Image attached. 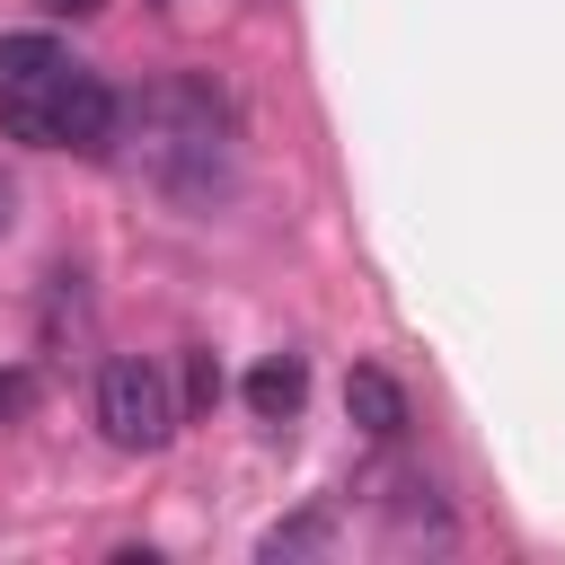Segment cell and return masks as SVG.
I'll return each mask as SVG.
<instances>
[{
	"label": "cell",
	"mask_w": 565,
	"mask_h": 565,
	"mask_svg": "<svg viewBox=\"0 0 565 565\" xmlns=\"http://www.w3.org/2000/svg\"><path fill=\"white\" fill-rule=\"evenodd\" d=\"M0 124H9V141H35V150L115 159L124 97L88 62H71L53 35H0Z\"/></svg>",
	"instance_id": "cell-1"
},
{
	"label": "cell",
	"mask_w": 565,
	"mask_h": 565,
	"mask_svg": "<svg viewBox=\"0 0 565 565\" xmlns=\"http://www.w3.org/2000/svg\"><path fill=\"white\" fill-rule=\"evenodd\" d=\"M132 168L168 194V203H212L230 185V97L203 71H168L150 79L132 106Z\"/></svg>",
	"instance_id": "cell-2"
},
{
	"label": "cell",
	"mask_w": 565,
	"mask_h": 565,
	"mask_svg": "<svg viewBox=\"0 0 565 565\" xmlns=\"http://www.w3.org/2000/svg\"><path fill=\"white\" fill-rule=\"evenodd\" d=\"M97 424H106V441H115V450H168V441H177V424H185V406H177V388H168V371H159V362L115 353V362L97 371Z\"/></svg>",
	"instance_id": "cell-3"
},
{
	"label": "cell",
	"mask_w": 565,
	"mask_h": 565,
	"mask_svg": "<svg viewBox=\"0 0 565 565\" xmlns=\"http://www.w3.org/2000/svg\"><path fill=\"white\" fill-rule=\"evenodd\" d=\"M344 415H353V433H362V441H397V433L415 424V406H406L397 371H380V362H353V380H344Z\"/></svg>",
	"instance_id": "cell-4"
},
{
	"label": "cell",
	"mask_w": 565,
	"mask_h": 565,
	"mask_svg": "<svg viewBox=\"0 0 565 565\" xmlns=\"http://www.w3.org/2000/svg\"><path fill=\"white\" fill-rule=\"evenodd\" d=\"M238 397H247V415H256V424H291V415H300V397H309V362H300V353H265V362L247 371V388H238Z\"/></svg>",
	"instance_id": "cell-5"
},
{
	"label": "cell",
	"mask_w": 565,
	"mask_h": 565,
	"mask_svg": "<svg viewBox=\"0 0 565 565\" xmlns=\"http://www.w3.org/2000/svg\"><path fill=\"white\" fill-rule=\"evenodd\" d=\"M388 512H397V539H433V547L450 539V512L433 503V486H424V477H397V503H388Z\"/></svg>",
	"instance_id": "cell-6"
},
{
	"label": "cell",
	"mask_w": 565,
	"mask_h": 565,
	"mask_svg": "<svg viewBox=\"0 0 565 565\" xmlns=\"http://www.w3.org/2000/svg\"><path fill=\"white\" fill-rule=\"evenodd\" d=\"M309 547H327V512H300V521H274V530L256 539V556H265V565H282V556H309Z\"/></svg>",
	"instance_id": "cell-7"
},
{
	"label": "cell",
	"mask_w": 565,
	"mask_h": 565,
	"mask_svg": "<svg viewBox=\"0 0 565 565\" xmlns=\"http://www.w3.org/2000/svg\"><path fill=\"white\" fill-rule=\"evenodd\" d=\"M212 397H221V371H212V353H185V397H177V406H185V415H203Z\"/></svg>",
	"instance_id": "cell-8"
},
{
	"label": "cell",
	"mask_w": 565,
	"mask_h": 565,
	"mask_svg": "<svg viewBox=\"0 0 565 565\" xmlns=\"http://www.w3.org/2000/svg\"><path fill=\"white\" fill-rule=\"evenodd\" d=\"M26 406H35V371H18V362H9V371H0V424H18Z\"/></svg>",
	"instance_id": "cell-9"
},
{
	"label": "cell",
	"mask_w": 565,
	"mask_h": 565,
	"mask_svg": "<svg viewBox=\"0 0 565 565\" xmlns=\"http://www.w3.org/2000/svg\"><path fill=\"white\" fill-rule=\"evenodd\" d=\"M9 221H18V177L0 168V238H9Z\"/></svg>",
	"instance_id": "cell-10"
},
{
	"label": "cell",
	"mask_w": 565,
	"mask_h": 565,
	"mask_svg": "<svg viewBox=\"0 0 565 565\" xmlns=\"http://www.w3.org/2000/svg\"><path fill=\"white\" fill-rule=\"evenodd\" d=\"M44 9H53V18H97L106 0H44Z\"/></svg>",
	"instance_id": "cell-11"
}]
</instances>
